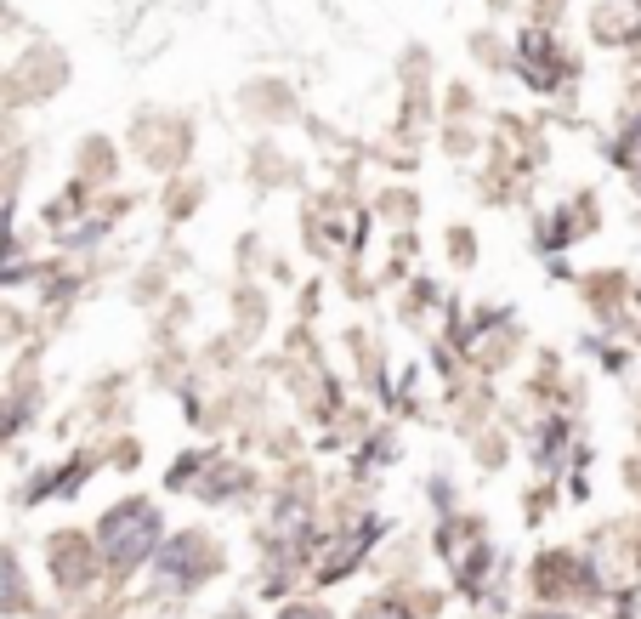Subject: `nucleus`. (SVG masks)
<instances>
[{
    "label": "nucleus",
    "mask_w": 641,
    "mask_h": 619,
    "mask_svg": "<svg viewBox=\"0 0 641 619\" xmlns=\"http://www.w3.org/2000/svg\"><path fill=\"white\" fill-rule=\"evenodd\" d=\"M97 546H103L108 568L114 574H131L137 563H148L159 546V512L148 500H125L114 512L103 517V529H97Z\"/></svg>",
    "instance_id": "obj_1"
},
{
    "label": "nucleus",
    "mask_w": 641,
    "mask_h": 619,
    "mask_svg": "<svg viewBox=\"0 0 641 619\" xmlns=\"http://www.w3.org/2000/svg\"><path fill=\"white\" fill-rule=\"evenodd\" d=\"M210 574V546L199 540V534H176L171 546H165V557H159V580L165 585H193Z\"/></svg>",
    "instance_id": "obj_2"
},
{
    "label": "nucleus",
    "mask_w": 641,
    "mask_h": 619,
    "mask_svg": "<svg viewBox=\"0 0 641 619\" xmlns=\"http://www.w3.org/2000/svg\"><path fill=\"white\" fill-rule=\"evenodd\" d=\"M29 608V585H23L12 551H0V614H23Z\"/></svg>",
    "instance_id": "obj_3"
},
{
    "label": "nucleus",
    "mask_w": 641,
    "mask_h": 619,
    "mask_svg": "<svg viewBox=\"0 0 641 619\" xmlns=\"http://www.w3.org/2000/svg\"><path fill=\"white\" fill-rule=\"evenodd\" d=\"M80 557H86V540H74V534H57V540H52V563H57V580H63V585L86 580Z\"/></svg>",
    "instance_id": "obj_4"
},
{
    "label": "nucleus",
    "mask_w": 641,
    "mask_h": 619,
    "mask_svg": "<svg viewBox=\"0 0 641 619\" xmlns=\"http://www.w3.org/2000/svg\"><path fill=\"white\" fill-rule=\"evenodd\" d=\"M364 619H409V608H398V602H375V608H364Z\"/></svg>",
    "instance_id": "obj_5"
},
{
    "label": "nucleus",
    "mask_w": 641,
    "mask_h": 619,
    "mask_svg": "<svg viewBox=\"0 0 641 619\" xmlns=\"http://www.w3.org/2000/svg\"><path fill=\"white\" fill-rule=\"evenodd\" d=\"M278 619H330V614H324V608H307V602H295V608H284Z\"/></svg>",
    "instance_id": "obj_6"
},
{
    "label": "nucleus",
    "mask_w": 641,
    "mask_h": 619,
    "mask_svg": "<svg viewBox=\"0 0 641 619\" xmlns=\"http://www.w3.org/2000/svg\"><path fill=\"white\" fill-rule=\"evenodd\" d=\"M528 619H573V614H528Z\"/></svg>",
    "instance_id": "obj_7"
},
{
    "label": "nucleus",
    "mask_w": 641,
    "mask_h": 619,
    "mask_svg": "<svg viewBox=\"0 0 641 619\" xmlns=\"http://www.w3.org/2000/svg\"><path fill=\"white\" fill-rule=\"evenodd\" d=\"M0 443H6V415H0Z\"/></svg>",
    "instance_id": "obj_8"
}]
</instances>
